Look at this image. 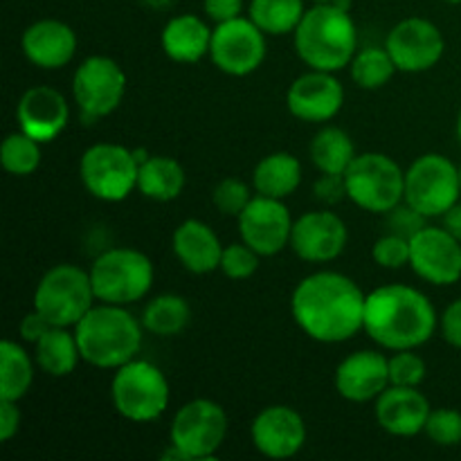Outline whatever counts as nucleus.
Returning <instances> with one entry per match:
<instances>
[{
	"label": "nucleus",
	"instance_id": "nucleus-38",
	"mask_svg": "<svg viewBox=\"0 0 461 461\" xmlns=\"http://www.w3.org/2000/svg\"><path fill=\"white\" fill-rule=\"evenodd\" d=\"M252 196L255 194L250 192V187L241 178H223L212 192V201H214L216 210L225 216H234V219L246 210Z\"/></svg>",
	"mask_w": 461,
	"mask_h": 461
},
{
	"label": "nucleus",
	"instance_id": "nucleus-45",
	"mask_svg": "<svg viewBox=\"0 0 461 461\" xmlns=\"http://www.w3.org/2000/svg\"><path fill=\"white\" fill-rule=\"evenodd\" d=\"M52 327V324L48 322V320L43 318V315L39 313V311H30V313L25 315V318L21 320V327H18V331H21V338L25 342H32V345H36V342L41 340V336H43L48 329Z\"/></svg>",
	"mask_w": 461,
	"mask_h": 461
},
{
	"label": "nucleus",
	"instance_id": "nucleus-26",
	"mask_svg": "<svg viewBox=\"0 0 461 461\" xmlns=\"http://www.w3.org/2000/svg\"><path fill=\"white\" fill-rule=\"evenodd\" d=\"M302 185V162L288 151H275L261 158L252 174V187L255 194L270 198L293 196Z\"/></svg>",
	"mask_w": 461,
	"mask_h": 461
},
{
	"label": "nucleus",
	"instance_id": "nucleus-43",
	"mask_svg": "<svg viewBox=\"0 0 461 461\" xmlns=\"http://www.w3.org/2000/svg\"><path fill=\"white\" fill-rule=\"evenodd\" d=\"M203 9H205V16L219 25V23L241 16L243 0H203Z\"/></svg>",
	"mask_w": 461,
	"mask_h": 461
},
{
	"label": "nucleus",
	"instance_id": "nucleus-2",
	"mask_svg": "<svg viewBox=\"0 0 461 461\" xmlns=\"http://www.w3.org/2000/svg\"><path fill=\"white\" fill-rule=\"evenodd\" d=\"M437 327L439 315L419 288L387 284L367 293L363 331L383 349H419L435 336Z\"/></svg>",
	"mask_w": 461,
	"mask_h": 461
},
{
	"label": "nucleus",
	"instance_id": "nucleus-13",
	"mask_svg": "<svg viewBox=\"0 0 461 461\" xmlns=\"http://www.w3.org/2000/svg\"><path fill=\"white\" fill-rule=\"evenodd\" d=\"M266 34L250 16L219 23L212 32L210 59L230 77H248L266 61Z\"/></svg>",
	"mask_w": 461,
	"mask_h": 461
},
{
	"label": "nucleus",
	"instance_id": "nucleus-32",
	"mask_svg": "<svg viewBox=\"0 0 461 461\" xmlns=\"http://www.w3.org/2000/svg\"><path fill=\"white\" fill-rule=\"evenodd\" d=\"M306 14L304 0H250L248 16L266 36H286L297 30Z\"/></svg>",
	"mask_w": 461,
	"mask_h": 461
},
{
	"label": "nucleus",
	"instance_id": "nucleus-6",
	"mask_svg": "<svg viewBox=\"0 0 461 461\" xmlns=\"http://www.w3.org/2000/svg\"><path fill=\"white\" fill-rule=\"evenodd\" d=\"M111 401L117 414L126 421H156L169 408V381L158 365L133 358L115 369L111 383Z\"/></svg>",
	"mask_w": 461,
	"mask_h": 461
},
{
	"label": "nucleus",
	"instance_id": "nucleus-8",
	"mask_svg": "<svg viewBox=\"0 0 461 461\" xmlns=\"http://www.w3.org/2000/svg\"><path fill=\"white\" fill-rule=\"evenodd\" d=\"M95 304L97 297H95L93 279L79 266H52L36 284L34 309L52 327L75 329Z\"/></svg>",
	"mask_w": 461,
	"mask_h": 461
},
{
	"label": "nucleus",
	"instance_id": "nucleus-27",
	"mask_svg": "<svg viewBox=\"0 0 461 461\" xmlns=\"http://www.w3.org/2000/svg\"><path fill=\"white\" fill-rule=\"evenodd\" d=\"M34 360L36 367L48 376H70L81 360L75 329L70 331L68 327H50L34 345Z\"/></svg>",
	"mask_w": 461,
	"mask_h": 461
},
{
	"label": "nucleus",
	"instance_id": "nucleus-48",
	"mask_svg": "<svg viewBox=\"0 0 461 461\" xmlns=\"http://www.w3.org/2000/svg\"><path fill=\"white\" fill-rule=\"evenodd\" d=\"M446 3H450V5H461V0H446Z\"/></svg>",
	"mask_w": 461,
	"mask_h": 461
},
{
	"label": "nucleus",
	"instance_id": "nucleus-41",
	"mask_svg": "<svg viewBox=\"0 0 461 461\" xmlns=\"http://www.w3.org/2000/svg\"><path fill=\"white\" fill-rule=\"evenodd\" d=\"M315 198L324 205H336L342 198H347V187H345V176H333V174H322L320 180L313 187Z\"/></svg>",
	"mask_w": 461,
	"mask_h": 461
},
{
	"label": "nucleus",
	"instance_id": "nucleus-15",
	"mask_svg": "<svg viewBox=\"0 0 461 461\" xmlns=\"http://www.w3.org/2000/svg\"><path fill=\"white\" fill-rule=\"evenodd\" d=\"M241 241L261 257H275L291 246L293 216L284 201L255 194L246 210L237 216Z\"/></svg>",
	"mask_w": 461,
	"mask_h": 461
},
{
	"label": "nucleus",
	"instance_id": "nucleus-44",
	"mask_svg": "<svg viewBox=\"0 0 461 461\" xmlns=\"http://www.w3.org/2000/svg\"><path fill=\"white\" fill-rule=\"evenodd\" d=\"M21 428V410L16 401L0 399V441H9Z\"/></svg>",
	"mask_w": 461,
	"mask_h": 461
},
{
	"label": "nucleus",
	"instance_id": "nucleus-11",
	"mask_svg": "<svg viewBox=\"0 0 461 461\" xmlns=\"http://www.w3.org/2000/svg\"><path fill=\"white\" fill-rule=\"evenodd\" d=\"M461 196L459 167L441 153H423L405 169V198L408 205L426 219L444 216Z\"/></svg>",
	"mask_w": 461,
	"mask_h": 461
},
{
	"label": "nucleus",
	"instance_id": "nucleus-18",
	"mask_svg": "<svg viewBox=\"0 0 461 461\" xmlns=\"http://www.w3.org/2000/svg\"><path fill=\"white\" fill-rule=\"evenodd\" d=\"M349 230L333 210H313L293 223L291 248L306 264H329L345 252Z\"/></svg>",
	"mask_w": 461,
	"mask_h": 461
},
{
	"label": "nucleus",
	"instance_id": "nucleus-28",
	"mask_svg": "<svg viewBox=\"0 0 461 461\" xmlns=\"http://www.w3.org/2000/svg\"><path fill=\"white\" fill-rule=\"evenodd\" d=\"M187 174L171 156H149L140 165L138 192L156 203H171L183 194Z\"/></svg>",
	"mask_w": 461,
	"mask_h": 461
},
{
	"label": "nucleus",
	"instance_id": "nucleus-9",
	"mask_svg": "<svg viewBox=\"0 0 461 461\" xmlns=\"http://www.w3.org/2000/svg\"><path fill=\"white\" fill-rule=\"evenodd\" d=\"M228 437V414L216 401L194 399L176 412L169 428L171 450L165 457L212 459Z\"/></svg>",
	"mask_w": 461,
	"mask_h": 461
},
{
	"label": "nucleus",
	"instance_id": "nucleus-29",
	"mask_svg": "<svg viewBox=\"0 0 461 461\" xmlns=\"http://www.w3.org/2000/svg\"><path fill=\"white\" fill-rule=\"evenodd\" d=\"M309 156L320 174L345 176L358 153H356V144L347 131L338 129V126H324L311 140Z\"/></svg>",
	"mask_w": 461,
	"mask_h": 461
},
{
	"label": "nucleus",
	"instance_id": "nucleus-47",
	"mask_svg": "<svg viewBox=\"0 0 461 461\" xmlns=\"http://www.w3.org/2000/svg\"><path fill=\"white\" fill-rule=\"evenodd\" d=\"M457 140L461 144V108H459V115H457Z\"/></svg>",
	"mask_w": 461,
	"mask_h": 461
},
{
	"label": "nucleus",
	"instance_id": "nucleus-25",
	"mask_svg": "<svg viewBox=\"0 0 461 461\" xmlns=\"http://www.w3.org/2000/svg\"><path fill=\"white\" fill-rule=\"evenodd\" d=\"M212 32L214 27L207 25L196 14H178L169 18L162 30V50L176 63H198L210 54Z\"/></svg>",
	"mask_w": 461,
	"mask_h": 461
},
{
	"label": "nucleus",
	"instance_id": "nucleus-16",
	"mask_svg": "<svg viewBox=\"0 0 461 461\" xmlns=\"http://www.w3.org/2000/svg\"><path fill=\"white\" fill-rule=\"evenodd\" d=\"M410 268L432 286H453L461 279V241L444 225H426L410 239Z\"/></svg>",
	"mask_w": 461,
	"mask_h": 461
},
{
	"label": "nucleus",
	"instance_id": "nucleus-34",
	"mask_svg": "<svg viewBox=\"0 0 461 461\" xmlns=\"http://www.w3.org/2000/svg\"><path fill=\"white\" fill-rule=\"evenodd\" d=\"M0 162L12 176H32L41 167V142L23 133L21 129L9 133L0 147Z\"/></svg>",
	"mask_w": 461,
	"mask_h": 461
},
{
	"label": "nucleus",
	"instance_id": "nucleus-24",
	"mask_svg": "<svg viewBox=\"0 0 461 461\" xmlns=\"http://www.w3.org/2000/svg\"><path fill=\"white\" fill-rule=\"evenodd\" d=\"M223 243L219 234L198 219H187L171 234V250L185 270L192 275H210L221 268Z\"/></svg>",
	"mask_w": 461,
	"mask_h": 461
},
{
	"label": "nucleus",
	"instance_id": "nucleus-33",
	"mask_svg": "<svg viewBox=\"0 0 461 461\" xmlns=\"http://www.w3.org/2000/svg\"><path fill=\"white\" fill-rule=\"evenodd\" d=\"M351 79L358 88L363 90H378L383 86H387L392 81V77L396 75V63L390 57L387 48H376V45H369L356 52V57L349 63Z\"/></svg>",
	"mask_w": 461,
	"mask_h": 461
},
{
	"label": "nucleus",
	"instance_id": "nucleus-22",
	"mask_svg": "<svg viewBox=\"0 0 461 461\" xmlns=\"http://www.w3.org/2000/svg\"><path fill=\"white\" fill-rule=\"evenodd\" d=\"M432 408L419 387L390 385L376 401L374 414L387 435L392 437H417L426 430L428 417Z\"/></svg>",
	"mask_w": 461,
	"mask_h": 461
},
{
	"label": "nucleus",
	"instance_id": "nucleus-4",
	"mask_svg": "<svg viewBox=\"0 0 461 461\" xmlns=\"http://www.w3.org/2000/svg\"><path fill=\"white\" fill-rule=\"evenodd\" d=\"M81 360L97 369H120L138 358L144 340L142 320L126 306L97 302L75 327Z\"/></svg>",
	"mask_w": 461,
	"mask_h": 461
},
{
	"label": "nucleus",
	"instance_id": "nucleus-46",
	"mask_svg": "<svg viewBox=\"0 0 461 461\" xmlns=\"http://www.w3.org/2000/svg\"><path fill=\"white\" fill-rule=\"evenodd\" d=\"M441 221H444V228L461 241V203H455V205L441 216Z\"/></svg>",
	"mask_w": 461,
	"mask_h": 461
},
{
	"label": "nucleus",
	"instance_id": "nucleus-1",
	"mask_svg": "<svg viewBox=\"0 0 461 461\" xmlns=\"http://www.w3.org/2000/svg\"><path fill=\"white\" fill-rule=\"evenodd\" d=\"M367 293L347 275L320 270L300 279L291 297V315L306 338L322 345H340L365 327Z\"/></svg>",
	"mask_w": 461,
	"mask_h": 461
},
{
	"label": "nucleus",
	"instance_id": "nucleus-17",
	"mask_svg": "<svg viewBox=\"0 0 461 461\" xmlns=\"http://www.w3.org/2000/svg\"><path fill=\"white\" fill-rule=\"evenodd\" d=\"M286 106L297 120L309 124H327L345 106V86L336 72L309 68L288 86Z\"/></svg>",
	"mask_w": 461,
	"mask_h": 461
},
{
	"label": "nucleus",
	"instance_id": "nucleus-42",
	"mask_svg": "<svg viewBox=\"0 0 461 461\" xmlns=\"http://www.w3.org/2000/svg\"><path fill=\"white\" fill-rule=\"evenodd\" d=\"M439 329L444 340L455 349H461V297L453 304L446 306V311L439 318Z\"/></svg>",
	"mask_w": 461,
	"mask_h": 461
},
{
	"label": "nucleus",
	"instance_id": "nucleus-49",
	"mask_svg": "<svg viewBox=\"0 0 461 461\" xmlns=\"http://www.w3.org/2000/svg\"><path fill=\"white\" fill-rule=\"evenodd\" d=\"M147 3H151V5H153V3H156V5H160V3H165V0H147Z\"/></svg>",
	"mask_w": 461,
	"mask_h": 461
},
{
	"label": "nucleus",
	"instance_id": "nucleus-36",
	"mask_svg": "<svg viewBox=\"0 0 461 461\" xmlns=\"http://www.w3.org/2000/svg\"><path fill=\"white\" fill-rule=\"evenodd\" d=\"M426 437L441 448H453L461 444V412L453 408L432 410L426 423Z\"/></svg>",
	"mask_w": 461,
	"mask_h": 461
},
{
	"label": "nucleus",
	"instance_id": "nucleus-51",
	"mask_svg": "<svg viewBox=\"0 0 461 461\" xmlns=\"http://www.w3.org/2000/svg\"><path fill=\"white\" fill-rule=\"evenodd\" d=\"M459 180H461V165H459Z\"/></svg>",
	"mask_w": 461,
	"mask_h": 461
},
{
	"label": "nucleus",
	"instance_id": "nucleus-40",
	"mask_svg": "<svg viewBox=\"0 0 461 461\" xmlns=\"http://www.w3.org/2000/svg\"><path fill=\"white\" fill-rule=\"evenodd\" d=\"M387 219V232L392 234H399V237L405 239H412L414 234L421 232L423 228L428 225V219L421 214V212L414 210L412 205L408 203H399L394 210H390L385 214Z\"/></svg>",
	"mask_w": 461,
	"mask_h": 461
},
{
	"label": "nucleus",
	"instance_id": "nucleus-20",
	"mask_svg": "<svg viewBox=\"0 0 461 461\" xmlns=\"http://www.w3.org/2000/svg\"><path fill=\"white\" fill-rule=\"evenodd\" d=\"M336 392L349 403L376 401L390 387L387 356L376 349H360L340 360L333 374Z\"/></svg>",
	"mask_w": 461,
	"mask_h": 461
},
{
	"label": "nucleus",
	"instance_id": "nucleus-21",
	"mask_svg": "<svg viewBox=\"0 0 461 461\" xmlns=\"http://www.w3.org/2000/svg\"><path fill=\"white\" fill-rule=\"evenodd\" d=\"M18 129L41 144L52 142L66 131L70 120L68 99L50 86H34L25 90L16 106Z\"/></svg>",
	"mask_w": 461,
	"mask_h": 461
},
{
	"label": "nucleus",
	"instance_id": "nucleus-50",
	"mask_svg": "<svg viewBox=\"0 0 461 461\" xmlns=\"http://www.w3.org/2000/svg\"><path fill=\"white\" fill-rule=\"evenodd\" d=\"M313 3H333V0H313Z\"/></svg>",
	"mask_w": 461,
	"mask_h": 461
},
{
	"label": "nucleus",
	"instance_id": "nucleus-7",
	"mask_svg": "<svg viewBox=\"0 0 461 461\" xmlns=\"http://www.w3.org/2000/svg\"><path fill=\"white\" fill-rule=\"evenodd\" d=\"M347 198L369 214H387L405 198V171L387 153H358L345 171Z\"/></svg>",
	"mask_w": 461,
	"mask_h": 461
},
{
	"label": "nucleus",
	"instance_id": "nucleus-39",
	"mask_svg": "<svg viewBox=\"0 0 461 461\" xmlns=\"http://www.w3.org/2000/svg\"><path fill=\"white\" fill-rule=\"evenodd\" d=\"M372 259L374 264L387 270H399L403 266H410V239L387 232L385 237L374 243Z\"/></svg>",
	"mask_w": 461,
	"mask_h": 461
},
{
	"label": "nucleus",
	"instance_id": "nucleus-31",
	"mask_svg": "<svg viewBox=\"0 0 461 461\" xmlns=\"http://www.w3.org/2000/svg\"><path fill=\"white\" fill-rule=\"evenodd\" d=\"M36 360L18 342L3 340L0 345V399L21 401L34 383Z\"/></svg>",
	"mask_w": 461,
	"mask_h": 461
},
{
	"label": "nucleus",
	"instance_id": "nucleus-3",
	"mask_svg": "<svg viewBox=\"0 0 461 461\" xmlns=\"http://www.w3.org/2000/svg\"><path fill=\"white\" fill-rule=\"evenodd\" d=\"M295 52L313 70L338 72L349 68L358 52V30L349 9L336 3H315L293 32Z\"/></svg>",
	"mask_w": 461,
	"mask_h": 461
},
{
	"label": "nucleus",
	"instance_id": "nucleus-35",
	"mask_svg": "<svg viewBox=\"0 0 461 461\" xmlns=\"http://www.w3.org/2000/svg\"><path fill=\"white\" fill-rule=\"evenodd\" d=\"M259 252L252 250L248 243H230V246L223 248L219 270L232 282H243V279H250L259 270Z\"/></svg>",
	"mask_w": 461,
	"mask_h": 461
},
{
	"label": "nucleus",
	"instance_id": "nucleus-37",
	"mask_svg": "<svg viewBox=\"0 0 461 461\" xmlns=\"http://www.w3.org/2000/svg\"><path fill=\"white\" fill-rule=\"evenodd\" d=\"M417 349H403V351H392L387 358L390 365V385H403V387H419L426 378V360L419 354Z\"/></svg>",
	"mask_w": 461,
	"mask_h": 461
},
{
	"label": "nucleus",
	"instance_id": "nucleus-23",
	"mask_svg": "<svg viewBox=\"0 0 461 461\" xmlns=\"http://www.w3.org/2000/svg\"><path fill=\"white\" fill-rule=\"evenodd\" d=\"M21 48L32 66L41 70H61L75 59L77 34L59 18H41L23 32Z\"/></svg>",
	"mask_w": 461,
	"mask_h": 461
},
{
	"label": "nucleus",
	"instance_id": "nucleus-30",
	"mask_svg": "<svg viewBox=\"0 0 461 461\" xmlns=\"http://www.w3.org/2000/svg\"><path fill=\"white\" fill-rule=\"evenodd\" d=\"M144 331L158 338H174L183 333L192 322V306L183 295L162 293L147 302L142 311Z\"/></svg>",
	"mask_w": 461,
	"mask_h": 461
},
{
	"label": "nucleus",
	"instance_id": "nucleus-12",
	"mask_svg": "<svg viewBox=\"0 0 461 461\" xmlns=\"http://www.w3.org/2000/svg\"><path fill=\"white\" fill-rule=\"evenodd\" d=\"M126 95V72L115 59L93 54L72 75V97L81 120L97 122L117 111Z\"/></svg>",
	"mask_w": 461,
	"mask_h": 461
},
{
	"label": "nucleus",
	"instance_id": "nucleus-5",
	"mask_svg": "<svg viewBox=\"0 0 461 461\" xmlns=\"http://www.w3.org/2000/svg\"><path fill=\"white\" fill-rule=\"evenodd\" d=\"M88 273L97 302L117 306L144 300L156 279L151 259L138 248H108L93 261Z\"/></svg>",
	"mask_w": 461,
	"mask_h": 461
},
{
	"label": "nucleus",
	"instance_id": "nucleus-10",
	"mask_svg": "<svg viewBox=\"0 0 461 461\" xmlns=\"http://www.w3.org/2000/svg\"><path fill=\"white\" fill-rule=\"evenodd\" d=\"M140 165L133 149L99 142L86 149L79 160V178L86 192L104 203H122L138 189Z\"/></svg>",
	"mask_w": 461,
	"mask_h": 461
},
{
	"label": "nucleus",
	"instance_id": "nucleus-14",
	"mask_svg": "<svg viewBox=\"0 0 461 461\" xmlns=\"http://www.w3.org/2000/svg\"><path fill=\"white\" fill-rule=\"evenodd\" d=\"M385 48L394 59L396 70L419 75L432 70L441 61L446 52V39L435 23L412 16L392 27L385 39Z\"/></svg>",
	"mask_w": 461,
	"mask_h": 461
},
{
	"label": "nucleus",
	"instance_id": "nucleus-19",
	"mask_svg": "<svg viewBox=\"0 0 461 461\" xmlns=\"http://www.w3.org/2000/svg\"><path fill=\"white\" fill-rule=\"evenodd\" d=\"M306 435L304 417L288 405H268L250 426L252 444L268 459L295 457L304 448Z\"/></svg>",
	"mask_w": 461,
	"mask_h": 461
}]
</instances>
